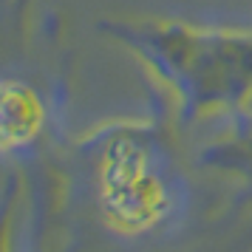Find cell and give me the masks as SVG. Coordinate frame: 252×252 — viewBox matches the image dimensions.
Segmentation results:
<instances>
[{"mask_svg": "<svg viewBox=\"0 0 252 252\" xmlns=\"http://www.w3.org/2000/svg\"><path fill=\"white\" fill-rule=\"evenodd\" d=\"M46 108L34 85L0 71V153H17L40 139Z\"/></svg>", "mask_w": 252, "mask_h": 252, "instance_id": "cell-2", "label": "cell"}, {"mask_svg": "<svg viewBox=\"0 0 252 252\" xmlns=\"http://www.w3.org/2000/svg\"><path fill=\"white\" fill-rule=\"evenodd\" d=\"M6 216H9V198L0 207V252H3V229H6Z\"/></svg>", "mask_w": 252, "mask_h": 252, "instance_id": "cell-3", "label": "cell"}, {"mask_svg": "<svg viewBox=\"0 0 252 252\" xmlns=\"http://www.w3.org/2000/svg\"><path fill=\"white\" fill-rule=\"evenodd\" d=\"M102 195L116 224H142V218L156 204L159 190L148 179L142 164V150L119 142L105 156Z\"/></svg>", "mask_w": 252, "mask_h": 252, "instance_id": "cell-1", "label": "cell"}]
</instances>
